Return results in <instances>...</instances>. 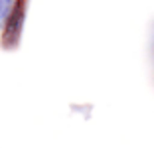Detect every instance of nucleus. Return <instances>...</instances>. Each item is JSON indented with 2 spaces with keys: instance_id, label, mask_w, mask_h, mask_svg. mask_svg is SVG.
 Here are the masks:
<instances>
[{
  "instance_id": "nucleus-1",
  "label": "nucleus",
  "mask_w": 154,
  "mask_h": 150,
  "mask_svg": "<svg viewBox=\"0 0 154 150\" xmlns=\"http://www.w3.org/2000/svg\"><path fill=\"white\" fill-rule=\"evenodd\" d=\"M28 14V0H14V4L6 12L2 20V32H0V46L4 50H16L22 40L24 24Z\"/></svg>"
},
{
  "instance_id": "nucleus-2",
  "label": "nucleus",
  "mask_w": 154,
  "mask_h": 150,
  "mask_svg": "<svg viewBox=\"0 0 154 150\" xmlns=\"http://www.w3.org/2000/svg\"><path fill=\"white\" fill-rule=\"evenodd\" d=\"M12 4H14V0H0V24H2L6 12L10 10V6H12Z\"/></svg>"
}]
</instances>
